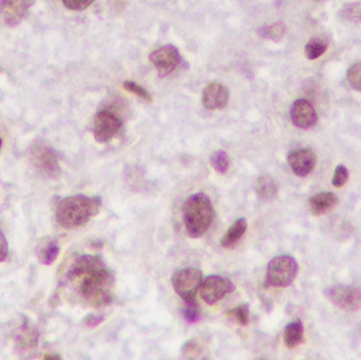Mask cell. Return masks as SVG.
I'll return each instance as SVG.
<instances>
[{
  "instance_id": "1",
  "label": "cell",
  "mask_w": 361,
  "mask_h": 360,
  "mask_svg": "<svg viewBox=\"0 0 361 360\" xmlns=\"http://www.w3.org/2000/svg\"><path fill=\"white\" fill-rule=\"evenodd\" d=\"M67 279L76 285L82 299L90 306L99 308L114 302V276L101 256H80L70 266Z\"/></svg>"
},
{
  "instance_id": "2",
  "label": "cell",
  "mask_w": 361,
  "mask_h": 360,
  "mask_svg": "<svg viewBox=\"0 0 361 360\" xmlns=\"http://www.w3.org/2000/svg\"><path fill=\"white\" fill-rule=\"evenodd\" d=\"M103 202L99 197L75 194L67 197L59 203L55 211L57 223L66 230L84 226L99 215Z\"/></svg>"
},
{
  "instance_id": "3",
  "label": "cell",
  "mask_w": 361,
  "mask_h": 360,
  "mask_svg": "<svg viewBox=\"0 0 361 360\" xmlns=\"http://www.w3.org/2000/svg\"><path fill=\"white\" fill-rule=\"evenodd\" d=\"M185 228L192 239L201 238L209 230L214 218V209L207 194H191L183 205Z\"/></svg>"
},
{
  "instance_id": "4",
  "label": "cell",
  "mask_w": 361,
  "mask_h": 360,
  "mask_svg": "<svg viewBox=\"0 0 361 360\" xmlns=\"http://www.w3.org/2000/svg\"><path fill=\"white\" fill-rule=\"evenodd\" d=\"M298 274V263L290 255L274 257L267 264V285L271 287H286L292 285Z\"/></svg>"
},
{
  "instance_id": "5",
  "label": "cell",
  "mask_w": 361,
  "mask_h": 360,
  "mask_svg": "<svg viewBox=\"0 0 361 360\" xmlns=\"http://www.w3.org/2000/svg\"><path fill=\"white\" fill-rule=\"evenodd\" d=\"M30 161L33 168L42 177L54 179L61 173L57 152L44 142H35L30 148Z\"/></svg>"
},
{
  "instance_id": "6",
  "label": "cell",
  "mask_w": 361,
  "mask_h": 360,
  "mask_svg": "<svg viewBox=\"0 0 361 360\" xmlns=\"http://www.w3.org/2000/svg\"><path fill=\"white\" fill-rule=\"evenodd\" d=\"M202 280H203V275L201 271L195 268H185L173 273L171 277V285L176 293L185 302H190L195 300Z\"/></svg>"
},
{
  "instance_id": "7",
  "label": "cell",
  "mask_w": 361,
  "mask_h": 360,
  "mask_svg": "<svg viewBox=\"0 0 361 360\" xmlns=\"http://www.w3.org/2000/svg\"><path fill=\"white\" fill-rule=\"evenodd\" d=\"M122 118L109 110H99L93 120V135L97 143H107L122 130Z\"/></svg>"
},
{
  "instance_id": "8",
  "label": "cell",
  "mask_w": 361,
  "mask_h": 360,
  "mask_svg": "<svg viewBox=\"0 0 361 360\" xmlns=\"http://www.w3.org/2000/svg\"><path fill=\"white\" fill-rule=\"evenodd\" d=\"M235 291L233 281L219 275H209L202 280L200 285V296L206 304L212 306Z\"/></svg>"
},
{
  "instance_id": "9",
  "label": "cell",
  "mask_w": 361,
  "mask_h": 360,
  "mask_svg": "<svg viewBox=\"0 0 361 360\" xmlns=\"http://www.w3.org/2000/svg\"><path fill=\"white\" fill-rule=\"evenodd\" d=\"M324 295L337 308L349 312L361 309V291L349 285H333L324 290Z\"/></svg>"
},
{
  "instance_id": "10",
  "label": "cell",
  "mask_w": 361,
  "mask_h": 360,
  "mask_svg": "<svg viewBox=\"0 0 361 360\" xmlns=\"http://www.w3.org/2000/svg\"><path fill=\"white\" fill-rule=\"evenodd\" d=\"M150 61L158 70L161 77L171 75L179 67L182 57L179 50L173 44L160 46L149 55Z\"/></svg>"
},
{
  "instance_id": "11",
  "label": "cell",
  "mask_w": 361,
  "mask_h": 360,
  "mask_svg": "<svg viewBox=\"0 0 361 360\" xmlns=\"http://www.w3.org/2000/svg\"><path fill=\"white\" fill-rule=\"evenodd\" d=\"M35 0H0V18L8 27H16L29 14Z\"/></svg>"
},
{
  "instance_id": "12",
  "label": "cell",
  "mask_w": 361,
  "mask_h": 360,
  "mask_svg": "<svg viewBox=\"0 0 361 360\" xmlns=\"http://www.w3.org/2000/svg\"><path fill=\"white\" fill-rule=\"evenodd\" d=\"M288 162L295 175L307 177L315 168L317 156L311 148H300L288 154Z\"/></svg>"
},
{
  "instance_id": "13",
  "label": "cell",
  "mask_w": 361,
  "mask_h": 360,
  "mask_svg": "<svg viewBox=\"0 0 361 360\" xmlns=\"http://www.w3.org/2000/svg\"><path fill=\"white\" fill-rule=\"evenodd\" d=\"M290 118L293 124L301 129H310L315 126L318 120L317 112L307 99H299L290 107Z\"/></svg>"
},
{
  "instance_id": "14",
  "label": "cell",
  "mask_w": 361,
  "mask_h": 360,
  "mask_svg": "<svg viewBox=\"0 0 361 360\" xmlns=\"http://www.w3.org/2000/svg\"><path fill=\"white\" fill-rule=\"evenodd\" d=\"M228 89L218 82H212L204 88L202 93V104L207 110H220L226 107L229 101Z\"/></svg>"
},
{
  "instance_id": "15",
  "label": "cell",
  "mask_w": 361,
  "mask_h": 360,
  "mask_svg": "<svg viewBox=\"0 0 361 360\" xmlns=\"http://www.w3.org/2000/svg\"><path fill=\"white\" fill-rule=\"evenodd\" d=\"M309 204L314 216L326 215L338 204V198L333 192H320L310 198Z\"/></svg>"
},
{
  "instance_id": "16",
  "label": "cell",
  "mask_w": 361,
  "mask_h": 360,
  "mask_svg": "<svg viewBox=\"0 0 361 360\" xmlns=\"http://www.w3.org/2000/svg\"><path fill=\"white\" fill-rule=\"evenodd\" d=\"M246 230H247V221L244 218L235 220L225 232L224 237L221 239V245L224 249H233L241 240Z\"/></svg>"
},
{
  "instance_id": "17",
  "label": "cell",
  "mask_w": 361,
  "mask_h": 360,
  "mask_svg": "<svg viewBox=\"0 0 361 360\" xmlns=\"http://www.w3.org/2000/svg\"><path fill=\"white\" fill-rule=\"evenodd\" d=\"M256 192L259 198L264 201H271L277 197L279 186L273 177L269 175H262L257 181Z\"/></svg>"
},
{
  "instance_id": "18",
  "label": "cell",
  "mask_w": 361,
  "mask_h": 360,
  "mask_svg": "<svg viewBox=\"0 0 361 360\" xmlns=\"http://www.w3.org/2000/svg\"><path fill=\"white\" fill-rule=\"evenodd\" d=\"M303 333H305V329L300 319L288 323L284 329V344L288 349L296 348L303 342Z\"/></svg>"
},
{
  "instance_id": "19",
  "label": "cell",
  "mask_w": 361,
  "mask_h": 360,
  "mask_svg": "<svg viewBox=\"0 0 361 360\" xmlns=\"http://www.w3.org/2000/svg\"><path fill=\"white\" fill-rule=\"evenodd\" d=\"M329 44L324 38L313 37L307 42L305 48V56L310 61H315L324 54L328 50Z\"/></svg>"
},
{
  "instance_id": "20",
  "label": "cell",
  "mask_w": 361,
  "mask_h": 360,
  "mask_svg": "<svg viewBox=\"0 0 361 360\" xmlns=\"http://www.w3.org/2000/svg\"><path fill=\"white\" fill-rule=\"evenodd\" d=\"M226 317L235 325L246 327L250 321V306L242 304L227 311Z\"/></svg>"
},
{
  "instance_id": "21",
  "label": "cell",
  "mask_w": 361,
  "mask_h": 360,
  "mask_svg": "<svg viewBox=\"0 0 361 360\" xmlns=\"http://www.w3.org/2000/svg\"><path fill=\"white\" fill-rule=\"evenodd\" d=\"M286 32V27L282 21H277V23H271V25H262L258 30V33L260 34L261 37L275 40V42L281 39Z\"/></svg>"
},
{
  "instance_id": "22",
  "label": "cell",
  "mask_w": 361,
  "mask_h": 360,
  "mask_svg": "<svg viewBox=\"0 0 361 360\" xmlns=\"http://www.w3.org/2000/svg\"><path fill=\"white\" fill-rule=\"evenodd\" d=\"M38 334L27 325H21L20 331L17 333L16 342L23 349L33 348L37 345Z\"/></svg>"
},
{
  "instance_id": "23",
  "label": "cell",
  "mask_w": 361,
  "mask_h": 360,
  "mask_svg": "<svg viewBox=\"0 0 361 360\" xmlns=\"http://www.w3.org/2000/svg\"><path fill=\"white\" fill-rule=\"evenodd\" d=\"M210 164L216 173L224 175L229 168L228 154L224 150H216L212 152L210 156Z\"/></svg>"
},
{
  "instance_id": "24",
  "label": "cell",
  "mask_w": 361,
  "mask_h": 360,
  "mask_svg": "<svg viewBox=\"0 0 361 360\" xmlns=\"http://www.w3.org/2000/svg\"><path fill=\"white\" fill-rule=\"evenodd\" d=\"M203 342L197 337L187 340L182 348L183 355L189 359H197L203 353Z\"/></svg>"
},
{
  "instance_id": "25",
  "label": "cell",
  "mask_w": 361,
  "mask_h": 360,
  "mask_svg": "<svg viewBox=\"0 0 361 360\" xmlns=\"http://www.w3.org/2000/svg\"><path fill=\"white\" fill-rule=\"evenodd\" d=\"M59 255V247L55 241L47 243L39 254L40 262L44 266H51Z\"/></svg>"
},
{
  "instance_id": "26",
  "label": "cell",
  "mask_w": 361,
  "mask_h": 360,
  "mask_svg": "<svg viewBox=\"0 0 361 360\" xmlns=\"http://www.w3.org/2000/svg\"><path fill=\"white\" fill-rule=\"evenodd\" d=\"M341 17L351 23H361V2L345 4L341 10Z\"/></svg>"
},
{
  "instance_id": "27",
  "label": "cell",
  "mask_w": 361,
  "mask_h": 360,
  "mask_svg": "<svg viewBox=\"0 0 361 360\" xmlns=\"http://www.w3.org/2000/svg\"><path fill=\"white\" fill-rule=\"evenodd\" d=\"M347 80L352 89L361 92V61H356L349 68Z\"/></svg>"
},
{
  "instance_id": "28",
  "label": "cell",
  "mask_w": 361,
  "mask_h": 360,
  "mask_svg": "<svg viewBox=\"0 0 361 360\" xmlns=\"http://www.w3.org/2000/svg\"><path fill=\"white\" fill-rule=\"evenodd\" d=\"M123 87H124L125 90L133 93V94L141 97L142 99L148 101V103H152V101H154L152 95L150 94L145 88H143L141 85L137 84V82H133V80H125Z\"/></svg>"
},
{
  "instance_id": "29",
  "label": "cell",
  "mask_w": 361,
  "mask_h": 360,
  "mask_svg": "<svg viewBox=\"0 0 361 360\" xmlns=\"http://www.w3.org/2000/svg\"><path fill=\"white\" fill-rule=\"evenodd\" d=\"M186 308L183 310V317L188 323H195L199 321L200 310L199 306L195 304V300L190 302H186Z\"/></svg>"
},
{
  "instance_id": "30",
  "label": "cell",
  "mask_w": 361,
  "mask_h": 360,
  "mask_svg": "<svg viewBox=\"0 0 361 360\" xmlns=\"http://www.w3.org/2000/svg\"><path fill=\"white\" fill-rule=\"evenodd\" d=\"M348 178H349V171H348L347 167L338 165L335 169L334 175H333V186L336 188L343 187L347 183Z\"/></svg>"
},
{
  "instance_id": "31",
  "label": "cell",
  "mask_w": 361,
  "mask_h": 360,
  "mask_svg": "<svg viewBox=\"0 0 361 360\" xmlns=\"http://www.w3.org/2000/svg\"><path fill=\"white\" fill-rule=\"evenodd\" d=\"M94 1L95 0H61L66 8L71 11H76V12L86 10Z\"/></svg>"
},
{
  "instance_id": "32",
  "label": "cell",
  "mask_w": 361,
  "mask_h": 360,
  "mask_svg": "<svg viewBox=\"0 0 361 360\" xmlns=\"http://www.w3.org/2000/svg\"><path fill=\"white\" fill-rule=\"evenodd\" d=\"M105 321L104 315L101 314H90L85 318L84 325L89 328H95L101 325Z\"/></svg>"
},
{
  "instance_id": "33",
  "label": "cell",
  "mask_w": 361,
  "mask_h": 360,
  "mask_svg": "<svg viewBox=\"0 0 361 360\" xmlns=\"http://www.w3.org/2000/svg\"><path fill=\"white\" fill-rule=\"evenodd\" d=\"M8 244L2 230H0V262H4L8 257Z\"/></svg>"
},
{
  "instance_id": "34",
  "label": "cell",
  "mask_w": 361,
  "mask_h": 360,
  "mask_svg": "<svg viewBox=\"0 0 361 360\" xmlns=\"http://www.w3.org/2000/svg\"><path fill=\"white\" fill-rule=\"evenodd\" d=\"M1 147H2V139H1V137H0V150H1Z\"/></svg>"
}]
</instances>
